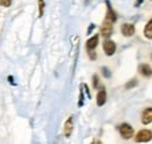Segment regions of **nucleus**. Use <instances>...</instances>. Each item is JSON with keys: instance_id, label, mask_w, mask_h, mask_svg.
Segmentation results:
<instances>
[{"instance_id": "f257e3e1", "label": "nucleus", "mask_w": 152, "mask_h": 144, "mask_svg": "<svg viewBox=\"0 0 152 144\" xmlns=\"http://www.w3.org/2000/svg\"><path fill=\"white\" fill-rule=\"evenodd\" d=\"M119 134L124 140H130L133 136V128L129 123H122L118 127Z\"/></svg>"}, {"instance_id": "f03ea898", "label": "nucleus", "mask_w": 152, "mask_h": 144, "mask_svg": "<svg viewBox=\"0 0 152 144\" xmlns=\"http://www.w3.org/2000/svg\"><path fill=\"white\" fill-rule=\"evenodd\" d=\"M136 142H150L152 140V131L149 129H143L136 135Z\"/></svg>"}, {"instance_id": "7ed1b4c3", "label": "nucleus", "mask_w": 152, "mask_h": 144, "mask_svg": "<svg viewBox=\"0 0 152 144\" xmlns=\"http://www.w3.org/2000/svg\"><path fill=\"white\" fill-rule=\"evenodd\" d=\"M113 23L114 22H111V21L105 19V21L103 22V24L101 27V35L103 37H109L113 34Z\"/></svg>"}, {"instance_id": "20e7f679", "label": "nucleus", "mask_w": 152, "mask_h": 144, "mask_svg": "<svg viewBox=\"0 0 152 144\" xmlns=\"http://www.w3.org/2000/svg\"><path fill=\"white\" fill-rule=\"evenodd\" d=\"M103 50L107 56H113L116 51V43L111 40H105L103 43Z\"/></svg>"}, {"instance_id": "39448f33", "label": "nucleus", "mask_w": 152, "mask_h": 144, "mask_svg": "<svg viewBox=\"0 0 152 144\" xmlns=\"http://www.w3.org/2000/svg\"><path fill=\"white\" fill-rule=\"evenodd\" d=\"M152 122V107L145 108L142 114V123L148 126Z\"/></svg>"}, {"instance_id": "423d86ee", "label": "nucleus", "mask_w": 152, "mask_h": 144, "mask_svg": "<svg viewBox=\"0 0 152 144\" xmlns=\"http://www.w3.org/2000/svg\"><path fill=\"white\" fill-rule=\"evenodd\" d=\"M121 30H122V34L125 36V37H131L134 34V32H136L134 26L131 24V23H124L122 26Z\"/></svg>"}, {"instance_id": "0eeeda50", "label": "nucleus", "mask_w": 152, "mask_h": 144, "mask_svg": "<svg viewBox=\"0 0 152 144\" xmlns=\"http://www.w3.org/2000/svg\"><path fill=\"white\" fill-rule=\"evenodd\" d=\"M73 116H69L68 120L66 121L64 123V127H63V132H64V136L66 137H69L73 132Z\"/></svg>"}, {"instance_id": "6e6552de", "label": "nucleus", "mask_w": 152, "mask_h": 144, "mask_svg": "<svg viewBox=\"0 0 152 144\" xmlns=\"http://www.w3.org/2000/svg\"><path fill=\"white\" fill-rule=\"evenodd\" d=\"M138 70H139V73L142 76H144V77H151L152 76V68L149 64H146V63L140 64L139 68H138Z\"/></svg>"}, {"instance_id": "1a4fd4ad", "label": "nucleus", "mask_w": 152, "mask_h": 144, "mask_svg": "<svg viewBox=\"0 0 152 144\" xmlns=\"http://www.w3.org/2000/svg\"><path fill=\"white\" fill-rule=\"evenodd\" d=\"M107 101V92L105 90H101L97 93V96H96V102H97V106H103Z\"/></svg>"}, {"instance_id": "9d476101", "label": "nucleus", "mask_w": 152, "mask_h": 144, "mask_svg": "<svg viewBox=\"0 0 152 144\" xmlns=\"http://www.w3.org/2000/svg\"><path fill=\"white\" fill-rule=\"evenodd\" d=\"M97 44H98V35H95L87 41V44L86 45H87V49L88 50H94L96 47H97Z\"/></svg>"}, {"instance_id": "9b49d317", "label": "nucleus", "mask_w": 152, "mask_h": 144, "mask_svg": "<svg viewBox=\"0 0 152 144\" xmlns=\"http://www.w3.org/2000/svg\"><path fill=\"white\" fill-rule=\"evenodd\" d=\"M144 36L149 40H152V18L148 21V23L144 27Z\"/></svg>"}, {"instance_id": "f8f14e48", "label": "nucleus", "mask_w": 152, "mask_h": 144, "mask_svg": "<svg viewBox=\"0 0 152 144\" xmlns=\"http://www.w3.org/2000/svg\"><path fill=\"white\" fill-rule=\"evenodd\" d=\"M107 6H108V12H107V20H109V21H111V22H115V21L117 20V15H116V13L114 12V9L111 8V6H110L109 1H107Z\"/></svg>"}, {"instance_id": "ddd939ff", "label": "nucleus", "mask_w": 152, "mask_h": 144, "mask_svg": "<svg viewBox=\"0 0 152 144\" xmlns=\"http://www.w3.org/2000/svg\"><path fill=\"white\" fill-rule=\"evenodd\" d=\"M137 85H138V81H137L136 79H132V80H130L129 83H126L125 89H126V90H131V89H133V87L137 86Z\"/></svg>"}, {"instance_id": "4468645a", "label": "nucleus", "mask_w": 152, "mask_h": 144, "mask_svg": "<svg viewBox=\"0 0 152 144\" xmlns=\"http://www.w3.org/2000/svg\"><path fill=\"white\" fill-rule=\"evenodd\" d=\"M43 9H45V0H39V17L43 15Z\"/></svg>"}, {"instance_id": "2eb2a0df", "label": "nucleus", "mask_w": 152, "mask_h": 144, "mask_svg": "<svg viewBox=\"0 0 152 144\" xmlns=\"http://www.w3.org/2000/svg\"><path fill=\"white\" fill-rule=\"evenodd\" d=\"M12 4V0H0V6L2 7H10Z\"/></svg>"}, {"instance_id": "dca6fc26", "label": "nucleus", "mask_w": 152, "mask_h": 144, "mask_svg": "<svg viewBox=\"0 0 152 144\" xmlns=\"http://www.w3.org/2000/svg\"><path fill=\"white\" fill-rule=\"evenodd\" d=\"M102 73H103V76H104V77H107V78H109V77L111 76V74H110V72H109V70H108L107 68H103V69H102Z\"/></svg>"}, {"instance_id": "f3484780", "label": "nucleus", "mask_w": 152, "mask_h": 144, "mask_svg": "<svg viewBox=\"0 0 152 144\" xmlns=\"http://www.w3.org/2000/svg\"><path fill=\"white\" fill-rule=\"evenodd\" d=\"M88 55H89V57L94 60V59H96V54L94 50H88Z\"/></svg>"}, {"instance_id": "a211bd4d", "label": "nucleus", "mask_w": 152, "mask_h": 144, "mask_svg": "<svg viewBox=\"0 0 152 144\" xmlns=\"http://www.w3.org/2000/svg\"><path fill=\"white\" fill-rule=\"evenodd\" d=\"M93 81H94V87H97V85H98V77L96 74L93 77Z\"/></svg>"}]
</instances>
